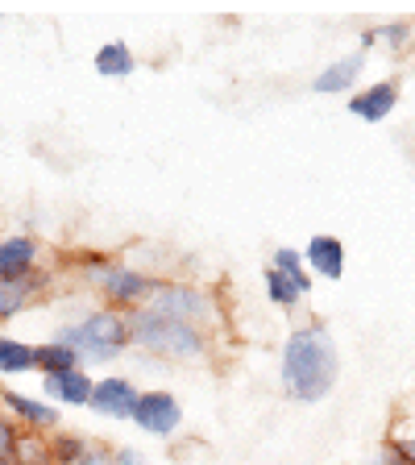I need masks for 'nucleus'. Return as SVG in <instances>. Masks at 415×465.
Returning a JSON list of instances; mask_svg holds the SVG:
<instances>
[{"mask_svg":"<svg viewBox=\"0 0 415 465\" xmlns=\"http://www.w3.org/2000/svg\"><path fill=\"white\" fill-rule=\"evenodd\" d=\"M92 67H96V75L104 79H129L142 63H137L133 46H129L125 38H108L96 46V54H92Z\"/></svg>","mask_w":415,"mask_h":465,"instance_id":"nucleus-15","label":"nucleus"},{"mask_svg":"<svg viewBox=\"0 0 415 465\" xmlns=\"http://www.w3.org/2000/svg\"><path fill=\"white\" fill-rule=\"evenodd\" d=\"M387 445L395 449L399 461H403V465H415V432H390Z\"/></svg>","mask_w":415,"mask_h":465,"instance_id":"nucleus-22","label":"nucleus"},{"mask_svg":"<svg viewBox=\"0 0 415 465\" xmlns=\"http://www.w3.org/2000/svg\"><path fill=\"white\" fill-rule=\"evenodd\" d=\"M361 67H366V54H361V50H353V54L329 63L324 71H316V79H311V92H316V96H341V92H349V87L358 84Z\"/></svg>","mask_w":415,"mask_h":465,"instance_id":"nucleus-14","label":"nucleus"},{"mask_svg":"<svg viewBox=\"0 0 415 465\" xmlns=\"http://www.w3.org/2000/svg\"><path fill=\"white\" fill-rule=\"evenodd\" d=\"M361 465H403V461H399V453H395V449H390V445H378L374 453H370Z\"/></svg>","mask_w":415,"mask_h":465,"instance_id":"nucleus-24","label":"nucleus"},{"mask_svg":"<svg viewBox=\"0 0 415 465\" xmlns=\"http://www.w3.org/2000/svg\"><path fill=\"white\" fill-rule=\"evenodd\" d=\"M34 370H38L42 378H54V374H67V370H84V361H79L75 349H67L63 341H38L34 345Z\"/></svg>","mask_w":415,"mask_h":465,"instance_id":"nucleus-16","label":"nucleus"},{"mask_svg":"<svg viewBox=\"0 0 415 465\" xmlns=\"http://www.w3.org/2000/svg\"><path fill=\"white\" fill-rule=\"evenodd\" d=\"M395 104H399V84L395 79H378V84L353 92L345 108H349V116H358L366 125H378V121H387L395 113Z\"/></svg>","mask_w":415,"mask_h":465,"instance_id":"nucleus-10","label":"nucleus"},{"mask_svg":"<svg viewBox=\"0 0 415 465\" xmlns=\"http://www.w3.org/2000/svg\"><path fill=\"white\" fill-rule=\"evenodd\" d=\"M92 449V436L84 432H63L58 428L54 436H46V453H50V465H79Z\"/></svg>","mask_w":415,"mask_h":465,"instance_id":"nucleus-17","label":"nucleus"},{"mask_svg":"<svg viewBox=\"0 0 415 465\" xmlns=\"http://www.w3.org/2000/svg\"><path fill=\"white\" fill-rule=\"evenodd\" d=\"M21 374H34V345L0 332V378H21Z\"/></svg>","mask_w":415,"mask_h":465,"instance_id":"nucleus-18","label":"nucleus"},{"mask_svg":"<svg viewBox=\"0 0 415 465\" xmlns=\"http://www.w3.org/2000/svg\"><path fill=\"white\" fill-rule=\"evenodd\" d=\"M262 282H266V300L274 303L279 312H295V303H300V291L291 287L287 279H282L279 271H274L271 262H266V271H262Z\"/></svg>","mask_w":415,"mask_h":465,"instance_id":"nucleus-20","label":"nucleus"},{"mask_svg":"<svg viewBox=\"0 0 415 465\" xmlns=\"http://www.w3.org/2000/svg\"><path fill=\"white\" fill-rule=\"evenodd\" d=\"M0 411L13 420L25 436H54L63 428V407L46 403L38 395H25L17 387H0Z\"/></svg>","mask_w":415,"mask_h":465,"instance_id":"nucleus-6","label":"nucleus"},{"mask_svg":"<svg viewBox=\"0 0 415 465\" xmlns=\"http://www.w3.org/2000/svg\"><path fill=\"white\" fill-rule=\"evenodd\" d=\"M54 341L75 349L84 370L113 366V361H121L125 353H133V345H129V312L104 308V303H96V308L79 312L75 320H67V324L54 332Z\"/></svg>","mask_w":415,"mask_h":465,"instance_id":"nucleus-3","label":"nucleus"},{"mask_svg":"<svg viewBox=\"0 0 415 465\" xmlns=\"http://www.w3.org/2000/svg\"><path fill=\"white\" fill-rule=\"evenodd\" d=\"M50 291V271H38L34 279H17V282H0V329L13 324L21 312H29L34 303Z\"/></svg>","mask_w":415,"mask_h":465,"instance_id":"nucleus-11","label":"nucleus"},{"mask_svg":"<svg viewBox=\"0 0 415 465\" xmlns=\"http://www.w3.org/2000/svg\"><path fill=\"white\" fill-rule=\"evenodd\" d=\"M92 387H96V378L87 370H67V374L42 378V399L54 407H87L92 403Z\"/></svg>","mask_w":415,"mask_h":465,"instance_id":"nucleus-12","label":"nucleus"},{"mask_svg":"<svg viewBox=\"0 0 415 465\" xmlns=\"http://www.w3.org/2000/svg\"><path fill=\"white\" fill-rule=\"evenodd\" d=\"M113 461H116V465H150V461H145V453H142V449H133V445H121V449H113Z\"/></svg>","mask_w":415,"mask_h":465,"instance_id":"nucleus-23","label":"nucleus"},{"mask_svg":"<svg viewBox=\"0 0 415 465\" xmlns=\"http://www.w3.org/2000/svg\"><path fill=\"white\" fill-rule=\"evenodd\" d=\"M212 341L203 329H195V324H183V320L174 316H163V312L154 308H133L129 312V345H133V353H142V358L150 361H200L212 353Z\"/></svg>","mask_w":415,"mask_h":465,"instance_id":"nucleus-2","label":"nucleus"},{"mask_svg":"<svg viewBox=\"0 0 415 465\" xmlns=\"http://www.w3.org/2000/svg\"><path fill=\"white\" fill-rule=\"evenodd\" d=\"M137 395H142V387H137L129 374H104L96 378V387H92V411L104 420H129L137 407Z\"/></svg>","mask_w":415,"mask_h":465,"instance_id":"nucleus-8","label":"nucleus"},{"mask_svg":"<svg viewBox=\"0 0 415 465\" xmlns=\"http://www.w3.org/2000/svg\"><path fill=\"white\" fill-rule=\"evenodd\" d=\"M17 445H21V428L0 411V465H17Z\"/></svg>","mask_w":415,"mask_h":465,"instance_id":"nucleus-21","label":"nucleus"},{"mask_svg":"<svg viewBox=\"0 0 415 465\" xmlns=\"http://www.w3.org/2000/svg\"><path fill=\"white\" fill-rule=\"evenodd\" d=\"M79 465H116V461H113V449H108V445H92Z\"/></svg>","mask_w":415,"mask_h":465,"instance_id":"nucleus-25","label":"nucleus"},{"mask_svg":"<svg viewBox=\"0 0 415 465\" xmlns=\"http://www.w3.org/2000/svg\"><path fill=\"white\" fill-rule=\"evenodd\" d=\"M271 266L291 282V287L300 291V300H303V295H311V274H308L303 253L295 250V245H279V250H274V258H271Z\"/></svg>","mask_w":415,"mask_h":465,"instance_id":"nucleus-19","label":"nucleus"},{"mask_svg":"<svg viewBox=\"0 0 415 465\" xmlns=\"http://www.w3.org/2000/svg\"><path fill=\"white\" fill-rule=\"evenodd\" d=\"M79 274L104 300V308H116V312L142 308L158 287V274H145L121 258H108V253H84L79 258Z\"/></svg>","mask_w":415,"mask_h":465,"instance_id":"nucleus-4","label":"nucleus"},{"mask_svg":"<svg viewBox=\"0 0 415 465\" xmlns=\"http://www.w3.org/2000/svg\"><path fill=\"white\" fill-rule=\"evenodd\" d=\"M303 266H308V274H320V279L337 282L341 274H345V245H341V237L316 232V237L303 245Z\"/></svg>","mask_w":415,"mask_h":465,"instance_id":"nucleus-13","label":"nucleus"},{"mask_svg":"<svg viewBox=\"0 0 415 465\" xmlns=\"http://www.w3.org/2000/svg\"><path fill=\"white\" fill-rule=\"evenodd\" d=\"M129 420H133V428H142L145 436L166 440V436H174L183 428V403H179L174 391H142Z\"/></svg>","mask_w":415,"mask_h":465,"instance_id":"nucleus-7","label":"nucleus"},{"mask_svg":"<svg viewBox=\"0 0 415 465\" xmlns=\"http://www.w3.org/2000/svg\"><path fill=\"white\" fill-rule=\"evenodd\" d=\"M42 271V242L29 232H9L0 237V282L34 279Z\"/></svg>","mask_w":415,"mask_h":465,"instance_id":"nucleus-9","label":"nucleus"},{"mask_svg":"<svg viewBox=\"0 0 415 465\" xmlns=\"http://www.w3.org/2000/svg\"><path fill=\"white\" fill-rule=\"evenodd\" d=\"M145 308L174 316L183 324H195L208 337H221L224 332V303L216 300V291L200 287V282H183V279H158L154 295L145 300Z\"/></svg>","mask_w":415,"mask_h":465,"instance_id":"nucleus-5","label":"nucleus"},{"mask_svg":"<svg viewBox=\"0 0 415 465\" xmlns=\"http://www.w3.org/2000/svg\"><path fill=\"white\" fill-rule=\"evenodd\" d=\"M337 370H341L337 341H332V332L320 320L295 324L287 332L279 353V382L287 399H295V403L329 399L332 387H337Z\"/></svg>","mask_w":415,"mask_h":465,"instance_id":"nucleus-1","label":"nucleus"}]
</instances>
